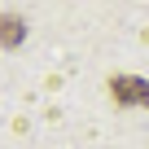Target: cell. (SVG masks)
<instances>
[{"label":"cell","mask_w":149,"mask_h":149,"mask_svg":"<svg viewBox=\"0 0 149 149\" xmlns=\"http://www.w3.org/2000/svg\"><path fill=\"white\" fill-rule=\"evenodd\" d=\"M110 97L118 105H149V84L140 74H114L110 79Z\"/></svg>","instance_id":"cell-1"},{"label":"cell","mask_w":149,"mask_h":149,"mask_svg":"<svg viewBox=\"0 0 149 149\" xmlns=\"http://www.w3.org/2000/svg\"><path fill=\"white\" fill-rule=\"evenodd\" d=\"M26 40V22L18 13H0V48H18Z\"/></svg>","instance_id":"cell-2"}]
</instances>
